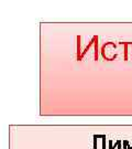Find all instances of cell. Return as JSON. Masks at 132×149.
I'll return each instance as SVG.
<instances>
[{
    "label": "cell",
    "mask_w": 132,
    "mask_h": 149,
    "mask_svg": "<svg viewBox=\"0 0 132 149\" xmlns=\"http://www.w3.org/2000/svg\"><path fill=\"white\" fill-rule=\"evenodd\" d=\"M95 38V43H94V45H95V61H98V37H94Z\"/></svg>",
    "instance_id": "6da1fadb"
},
{
    "label": "cell",
    "mask_w": 132,
    "mask_h": 149,
    "mask_svg": "<svg viewBox=\"0 0 132 149\" xmlns=\"http://www.w3.org/2000/svg\"><path fill=\"white\" fill-rule=\"evenodd\" d=\"M80 37H77V60L80 59Z\"/></svg>",
    "instance_id": "7a4b0ae2"
},
{
    "label": "cell",
    "mask_w": 132,
    "mask_h": 149,
    "mask_svg": "<svg viewBox=\"0 0 132 149\" xmlns=\"http://www.w3.org/2000/svg\"><path fill=\"white\" fill-rule=\"evenodd\" d=\"M120 44H124V61H128V45L130 44V43H124V42H120Z\"/></svg>",
    "instance_id": "3957f363"
}]
</instances>
